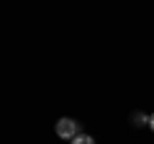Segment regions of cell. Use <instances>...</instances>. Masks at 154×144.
Here are the masks:
<instances>
[{"instance_id": "7a4b0ae2", "label": "cell", "mask_w": 154, "mask_h": 144, "mask_svg": "<svg viewBox=\"0 0 154 144\" xmlns=\"http://www.w3.org/2000/svg\"><path fill=\"white\" fill-rule=\"evenodd\" d=\"M69 144H95V139L90 136V134H77V136L72 139Z\"/></svg>"}, {"instance_id": "277c9868", "label": "cell", "mask_w": 154, "mask_h": 144, "mask_svg": "<svg viewBox=\"0 0 154 144\" xmlns=\"http://www.w3.org/2000/svg\"><path fill=\"white\" fill-rule=\"evenodd\" d=\"M149 129H152V131H154V113H152V116H149Z\"/></svg>"}, {"instance_id": "3957f363", "label": "cell", "mask_w": 154, "mask_h": 144, "mask_svg": "<svg viewBox=\"0 0 154 144\" xmlns=\"http://www.w3.org/2000/svg\"><path fill=\"white\" fill-rule=\"evenodd\" d=\"M131 121L136 124V126H144V124H149V116H144L141 111H136V113H134V116H131Z\"/></svg>"}, {"instance_id": "6da1fadb", "label": "cell", "mask_w": 154, "mask_h": 144, "mask_svg": "<svg viewBox=\"0 0 154 144\" xmlns=\"http://www.w3.org/2000/svg\"><path fill=\"white\" fill-rule=\"evenodd\" d=\"M54 131H57L59 139H69V142L77 136V134H82V131H80V124H77L75 118H67V116L59 118V121L54 124Z\"/></svg>"}]
</instances>
